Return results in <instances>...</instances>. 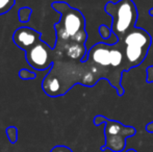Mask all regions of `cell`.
Wrapping results in <instances>:
<instances>
[{"instance_id":"cell-1","label":"cell","mask_w":153,"mask_h":152,"mask_svg":"<svg viewBox=\"0 0 153 152\" xmlns=\"http://www.w3.org/2000/svg\"><path fill=\"white\" fill-rule=\"evenodd\" d=\"M51 6L55 12L61 14V20L54 25L56 42H77L85 44L88 33L82 13L66 2H53Z\"/></svg>"},{"instance_id":"cell-2","label":"cell","mask_w":153,"mask_h":152,"mask_svg":"<svg viewBox=\"0 0 153 152\" xmlns=\"http://www.w3.org/2000/svg\"><path fill=\"white\" fill-rule=\"evenodd\" d=\"M104 10L113 18L111 31L121 41L125 35L135 27L137 21V8L132 0H119L118 2L108 1Z\"/></svg>"},{"instance_id":"cell-3","label":"cell","mask_w":153,"mask_h":152,"mask_svg":"<svg viewBox=\"0 0 153 152\" xmlns=\"http://www.w3.org/2000/svg\"><path fill=\"white\" fill-rule=\"evenodd\" d=\"M120 42L123 45L126 71L137 67L144 62L151 46L152 39L148 31L134 27Z\"/></svg>"},{"instance_id":"cell-4","label":"cell","mask_w":153,"mask_h":152,"mask_svg":"<svg viewBox=\"0 0 153 152\" xmlns=\"http://www.w3.org/2000/svg\"><path fill=\"white\" fill-rule=\"evenodd\" d=\"M102 123L105 124V144L101 147L102 151L111 150L113 152H122L126 145V139L137 133L135 128L125 126L124 124L115 120L105 118L101 115L94 118V124L96 126H100Z\"/></svg>"},{"instance_id":"cell-5","label":"cell","mask_w":153,"mask_h":152,"mask_svg":"<svg viewBox=\"0 0 153 152\" xmlns=\"http://www.w3.org/2000/svg\"><path fill=\"white\" fill-rule=\"evenodd\" d=\"M25 57L31 68L44 71L52 67L54 62V50L42 40H39L33 46L25 51Z\"/></svg>"},{"instance_id":"cell-6","label":"cell","mask_w":153,"mask_h":152,"mask_svg":"<svg viewBox=\"0 0 153 152\" xmlns=\"http://www.w3.org/2000/svg\"><path fill=\"white\" fill-rule=\"evenodd\" d=\"M41 40V33L29 27H20L13 35V42L22 50L26 51Z\"/></svg>"},{"instance_id":"cell-7","label":"cell","mask_w":153,"mask_h":152,"mask_svg":"<svg viewBox=\"0 0 153 152\" xmlns=\"http://www.w3.org/2000/svg\"><path fill=\"white\" fill-rule=\"evenodd\" d=\"M31 14H32V10L30 7H27V6H25V7H21L18 12L19 20L23 23L28 22L29 19H30Z\"/></svg>"},{"instance_id":"cell-8","label":"cell","mask_w":153,"mask_h":152,"mask_svg":"<svg viewBox=\"0 0 153 152\" xmlns=\"http://www.w3.org/2000/svg\"><path fill=\"white\" fill-rule=\"evenodd\" d=\"M7 139L12 144H16L17 141H18V129L15 126H10V127L6 128L5 130Z\"/></svg>"},{"instance_id":"cell-9","label":"cell","mask_w":153,"mask_h":152,"mask_svg":"<svg viewBox=\"0 0 153 152\" xmlns=\"http://www.w3.org/2000/svg\"><path fill=\"white\" fill-rule=\"evenodd\" d=\"M15 3H16V0H0V15L10 12Z\"/></svg>"},{"instance_id":"cell-10","label":"cell","mask_w":153,"mask_h":152,"mask_svg":"<svg viewBox=\"0 0 153 152\" xmlns=\"http://www.w3.org/2000/svg\"><path fill=\"white\" fill-rule=\"evenodd\" d=\"M99 35L105 41V40H108L111 37L113 31H111V28H109L108 26H106L105 24H102L99 26Z\"/></svg>"},{"instance_id":"cell-11","label":"cell","mask_w":153,"mask_h":152,"mask_svg":"<svg viewBox=\"0 0 153 152\" xmlns=\"http://www.w3.org/2000/svg\"><path fill=\"white\" fill-rule=\"evenodd\" d=\"M19 76H20L21 79H24V80H27V79H34L36 78V74L33 72L29 71L27 69H22L19 71Z\"/></svg>"},{"instance_id":"cell-12","label":"cell","mask_w":153,"mask_h":152,"mask_svg":"<svg viewBox=\"0 0 153 152\" xmlns=\"http://www.w3.org/2000/svg\"><path fill=\"white\" fill-rule=\"evenodd\" d=\"M50 152H73L72 150H71L69 147H67V146H55V147H53L52 149H51V151Z\"/></svg>"},{"instance_id":"cell-13","label":"cell","mask_w":153,"mask_h":152,"mask_svg":"<svg viewBox=\"0 0 153 152\" xmlns=\"http://www.w3.org/2000/svg\"><path fill=\"white\" fill-rule=\"evenodd\" d=\"M147 83L153 82V66H149L147 68V77H146Z\"/></svg>"},{"instance_id":"cell-14","label":"cell","mask_w":153,"mask_h":152,"mask_svg":"<svg viewBox=\"0 0 153 152\" xmlns=\"http://www.w3.org/2000/svg\"><path fill=\"white\" fill-rule=\"evenodd\" d=\"M146 130H147V132H149V133H153V121L146 125Z\"/></svg>"},{"instance_id":"cell-15","label":"cell","mask_w":153,"mask_h":152,"mask_svg":"<svg viewBox=\"0 0 153 152\" xmlns=\"http://www.w3.org/2000/svg\"><path fill=\"white\" fill-rule=\"evenodd\" d=\"M149 15L151 17H153V8H150V10H149Z\"/></svg>"},{"instance_id":"cell-16","label":"cell","mask_w":153,"mask_h":152,"mask_svg":"<svg viewBox=\"0 0 153 152\" xmlns=\"http://www.w3.org/2000/svg\"><path fill=\"white\" fill-rule=\"evenodd\" d=\"M126 152H137V150H134V149H129V150H127Z\"/></svg>"}]
</instances>
